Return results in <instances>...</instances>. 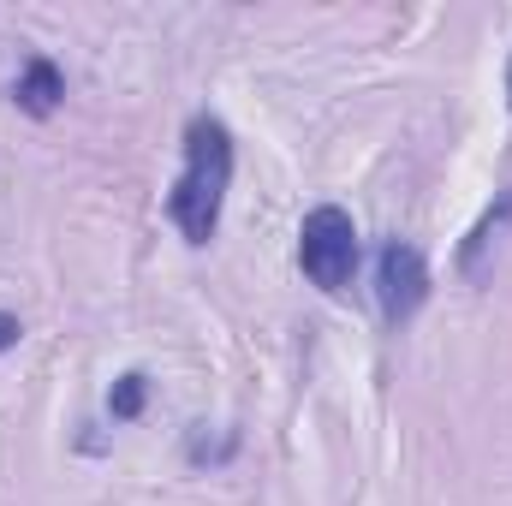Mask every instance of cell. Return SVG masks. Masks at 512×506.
I'll return each mask as SVG.
<instances>
[{"label":"cell","mask_w":512,"mask_h":506,"mask_svg":"<svg viewBox=\"0 0 512 506\" xmlns=\"http://www.w3.org/2000/svg\"><path fill=\"white\" fill-rule=\"evenodd\" d=\"M227 185H233V131L215 114H197L185 126V173L167 191V221L185 233V245H209L215 239Z\"/></svg>","instance_id":"cell-1"},{"label":"cell","mask_w":512,"mask_h":506,"mask_svg":"<svg viewBox=\"0 0 512 506\" xmlns=\"http://www.w3.org/2000/svg\"><path fill=\"white\" fill-rule=\"evenodd\" d=\"M298 262H304L310 286L346 292V280L358 274V227H352V215L334 209V203L310 209L304 227H298Z\"/></svg>","instance_id":"cell-2"},{"label":"cell","mask_w":512,"mask_h":506,"mask_svg":"<svg viewBox=\"0 0 512 506\" xmlns=\"http://www.w3.org/2000/svg\"><path fill=\"white\" fill-rule=\"evenodd\" d=\"M376 292H382V316L393 328H405L417 310H423V298H429V262L417 245H382V262H376Z\"/></svg>","instance_id":"cell-3"},{"label":"cell","mask_w":512,"mask_h":506,"mask_svg":"<svg viewBox=\"0 0 512 506\" xmlns=\"http://www.w3.org/2000/svg\"><path fill=\"white\" fill-rule=\"evenodd\" d=\"M60 96H66L60 66H54V60H24V72H18V84H12V102H18L24 114L48 120V114L60 108Z\"/></svg>","instance_id":"cell-4"},{"label":"cell","mask_w":512,"mask_h":506,"mask_svg":"<svg viewBox=\"0 0 512 506\" xmlns=\"http://www.w3.org/2000/svg\"><path fill=\"white\" fill-rule=\"evenodd\" d=\"M143 399H149V376H143V370H131V376L114 381V393H108V411H114L120 423H131V417L143 411Z\"/></svg>","instance_id":"cell-5"},{"label":"cell","mask_w":512,"mask_h":506,"mask_svg":"<svg viewBox=\"0 0 512 506\" xmlns=\"http://www.w3.org/2000/svg\"><path fill=\"white\" fill-rule=\"evenodd\" d=\"M191 459H197V465H221V459H233V435H227V441H209V435H191Z\"/></svg>","instance_id":"cell-6"},{"label":"cell","mask_w":512,"mask_h":506,"mask_svg":"<svg viewBox=\"0 0 512 506\" xmlns=\"http://www.w3.org/2000/svg\"><path fill=\"white\" fill-rule=\"evenodd\" d=\"M18 334H24V328H18V316H0V352H6V346H18Z\"/></svg>","instance_id":"cell-7"},{"label":"cell","mask_w":512,"mask_h":506,"mask_svg":"<svg viewBox=\"0 0 512 506\" xmlns=\"http://www.w3.org/2000/svg\"><path fill=\"white\" fill-rule=\"evenodd\" d=\"M507 102H512V66H507Z\"/></svg>","instance_id":"cell-8"}]
</instances>
